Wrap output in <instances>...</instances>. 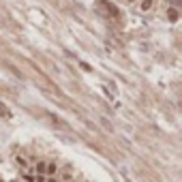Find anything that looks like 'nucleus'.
Wrapping results in <instances>:
<instances>
[{
  "label": "nucleus",
  "instance_id": "obj_1",
  "mask_svg": "<svg viewBox=\"0 0 182 182\" xmlns=\"http://www.w3.org/2000/svg\"><path fill=\"white\" fill-rule=\"evenodd\" d=\"M167 17H169L172 22H176V19H178V13H176L174 9H169V11H167Z\"/></svg>",
  "mask_w": 182,
  "mask_h": 182
},
{
  "label": "nucleus",
  "instance_id": "obj_2",
  "mask_svg": "<svg viewBox=\"0 0 182 182\" xmlns=\"http://www.w3.org/2000/svg\"><path fill=\"white\" fill-rule=\"evenodd\" d=\"M150 4H152V0H144V4H141V9H150Z\"/></svg>",
  "mask_w": 182,
  "mask_h": 182
},
{
  "label": "nucleus",
  "instance_id": "obj_3",
  "mask_svg": "<svg viewBox=\"0 0 182 182\" xmlns=\"http://www.w3.org/2000/svg\"><path fill=\"white\" fill-rule=\"evenodd\" d=\"M172 2H174V6H180V2H182V0H172Z\"/></svg>",
  "mask_w": 182,
  "mask_h": 182
}]
</instances>
